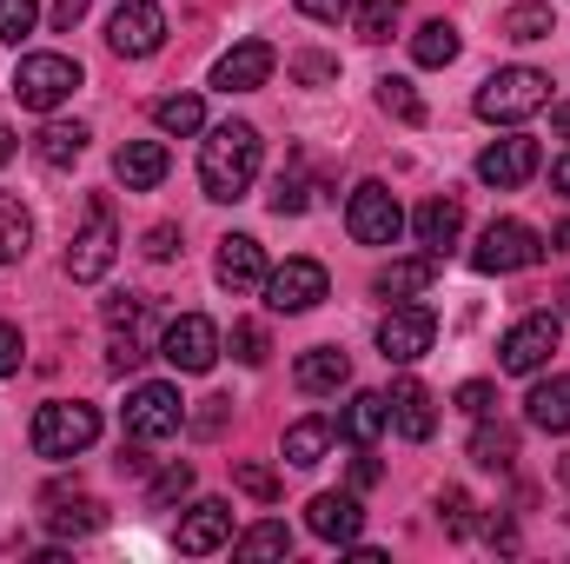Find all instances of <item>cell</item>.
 I'll use <instances>...</instances> for the list:
<instances>
[{"label":"cell","instance_id":"3957f363","mask_svg":"<svg viewBox=\"0 0 570 564\" xmlns=\"http://www.w3.org/2000/svg\"><path fill=\"white\" fill-rule=\"evenodd\" d=\"M27 438H33L40 458H80V451L100 438V412L80 406V399H47V406L33 412V425H27Z\"/></svg>","mask_w":570,"mask_h":564},{"label":"cell","instance_id":"ee69618b","mask_svg":"<svg viewBox=\"0 0 570 564\" xmlns=\"http://www.w3.org/2000/svg\"><path fill=\"white\" fill-rule=\"evenodd\" d=\"M140 299H134V292H114V299H107V332H134V325H140Z\"/></svg>","mask_w":570,"mask_h":564},{"label":"cell","instance_id":"2e32d148","mask_svg":"<svg viewBox=\"0 0 570 564\" xmlns=\"http://www.w3.org/2000/svg\"><path fill=\"white\" fill-rule=\"evenodd\" d=\"M273 67H279V54H273L266 40H239L233 54H219L213 87H219V94H253V87H266V80H273Z\"/></svg>","mask_w":570,"mask_h":564},{"label":"cell","instance_id":"9f6ffc18","mask_svg":"<svg viewBox=\"0 0 570 564\" xmlns=\"http://www.w3.org/2000/svg\"><path fill=\"white\" fill-rule=\"evenodd\" d=\"M551 246H558V253H570V220L558 226V233H551Z\"/></svg>","mask_w":570,"mask_h":564},{"label":"cell","instance_id":"60d3db41","mask_svg":"<svg viewBox=\"0 0 570 564\" xmlns=\"http://www.w3.org/2000/svg\"><path fill=\"white\" fill-rule=\"evenodd\" d=\"M233 478H239V492H246V498H259V505H273V498H279V471H266V465H239Z\"/></svg>","mask_w":570,"mask_h":564},{"label":"cell","instance_id":"d590c367","mask_svg":"<svg viewBox=\"0 0 570 564\" xmlns=\"http://www.w3.org/2000/svg\"><path fill=\"white\" fill-rule=\"evenodd\" d=\"M352 13H358V40H392V27H399L405 0H358Z\"/></svg>","mask_w":570,"mask_h":564},{"label":"cell","instance_id":"74e56055","mask_svg":"<svg viewBox=\"0 0 570 564\" xmlns=\"http://www.w3.org/2000/svg\"><path fill=\"white\" fill-rule=\"evenodd\" d=\"M33 20H40V0H0V40L7 47H20L33 33Z\"/></svg>","mask_w":570,"mask_h":564},{"label":"cell","instance_id":"8fae6325","mask_svg":"<svg viewBox=\"0 0 570 564\" xmlns=\"http://www.w3.org/2000/svg\"><path fill=\"white\" fill-rule=\"evenodd\" d=\"M558 339H564V319H558V312H531V319H518V325L504 332L498 366H504V372H538V366L558 352Z\"/></svg>","mask_w":570,"mask_h":564},{"label":"cell","instance_id":"9c48e42d","mask_svg":"<svg viewBox=\"0 0 570 564\" xmlns=\"http://www.w3.org/2000/svg\"><path fill=\"white\" fill-rule=\"evenodd\" d=\"M107 47H114L120 60L159 54V47H166V13H159V0H120L114 20H107Z\"/></svg>","mask_w":570,"mask_h":564},{"label":"cell","instance_id":"7c38bea8","mask_svg":"<svg viewBox=\"0 0 570 564\" xmlns=\"http://www.w3.org/2000/svg\"><path fill=\"white\" fill-rule=\"evenodd\" d=\"M431 339H438V319H431V305H392V312L379 319V352H385L392 366H412V359H425Z\"/></svg>","mask_w":570,"mask_h":564},{"label":"cell","instance_id":"83f0119b","mask_svg":"<svg viewBox=\"0 0 570 564\" xmlns=\"http://www.w3.org/2000/svg\"><path fill=\"white\" fill-rule=\"evenodd\" d=\"M87 140H94V134H87L80 120H47L40 140H33V153H40V166H73V159L87 153Z\"/></svg>","mask_w":570,"mask_h":564},{"label":"cell","instance_id":"e0dca14e","mask_svg":"<svg viewBox=\"0 0 570 564\" xmlns=\"http://www.w3.org/2000/svg\"><path fill=\"white\" fill-rule=\"evenodd\" d=\"M219 545H233V505H226V498H199V505L179 518V552H186V558H206V552H219Z\"/></svg>","mask_w":570,"mask_h":564},{"label":"cell","instance_id":"4dcf8cb0","mask_svg":"<svg viewBox=\"0 0 570 564\" xmlns=\"http://www.w3.org/2000/svg\"><path fill=\"white\" fill-rule=\"evenodd\" d=\"M153 127H159V134H206L199 94H166V100H153Z\"/></svg>","mask_w":570,"mask_h":564},{"label":"cell","instance_id":"8992f818","mask_svg":"<svg viewBox=\"0 0 570 564\" xmlns=\"http://www.w3.org/2000/svg\"><path fill=\"white\" fill-rule=\"evenodd\" d=\"M544 260V240L524 226V220H491L484 233H478V246H471V266L478 273H524V266H538Z\"/></svg>","mask_w":570,"mask_h":564},{"label":"cell","instance_id":"5b68a950","mask_svg":"<svg viewBox=\"0 0 570 564\" xmlns=\"http://www.w3.org/2000/svg\"><path fill=\"white\" fill-rule=\"evenodd\" d=\"M73 87H80V60H67V54H27L13 74V100L27 114H53L60 100H73Z\"/></svg>","mask_w":570,"mask_h":564},{"label":"cell","instance_id":"d6a6232c","mask_svg":"<svg viewBox=\"0 0 570 564\" xmlns=\"http://www.w3.org/2000/svg\"><path fill=\"white\" fill-rule=\"evenodd\" d=\"M412 60H419V67H451V60H458V27H451V20H425V27L412 33Z\"/></svg>","mask_w":570,"mask_h":564},{"label":"cell","instance_id":"52a82bcc","mask_svg":"<svg viewBox=\"0 0 570 564\" xmlns=\"http://www.w3.org/2000/svg\"><path fill=\"white\" fill-rule=\"evenodd\" d=\"M345 233H352L358 246H392V240L405 233V206L392 200V186L365 179V186L345 200Z\"/></svg>","mask_w":570,"mask_h":564},{"label":"cell","instance_id":"44dd1931","mask_svg":"<svg viewBox=\"0 0 570 564\" xmlns=\"http://www.w3.org/2000/svg\"><path fill=\"white\" fill-rule=\"evenodd\" d=\"M392 425H399V438H412V445H425L431 431H438V399H431L419 379H399V386H392Z\"/></svg>","mask_w":570,"mask_h":564},{"label":"cell","instance_id":"8d00e7d4","mask_svg":"<svg viewBox=\"0 0 570 564\" xmlns=\"http://www.w3.org/2000/svg\"><path fill=\"white\" fill-rule=\"evenodd\" d=\"M186 492H193V465H166V471H153L146 505H153V512H166V505H179Z\"/></svg>","mask_w":570,"mask_h":564},{"label":"cell","instance_id":"603a6c76","mask_svg":"<svg viewBox=\"0 0 570 564\" xmlns=\"http://www.w3.org/2000/svg\"><path fill=\"white\" fill-rule=\"evenodd\" d=\"M385 425H392V399H385V392H352L332 431H345L352 445H372V438H379Z\"/></svg>","mask_w":570,"mask_h":564},{"label":"cell","instance_id":"11a10c76","mask_svg":"<svg viewBox=\"0 0 570 564\" xmlns=\"http://www.w3.org/2000/svg\"><path fill=\"white\" fill-rule=\"evenodd\" d=\"M551 186H558V193H570V153L558 159V166H551Z\"/></svg>","mask_w":570,"mask_h":564},{"label":"cell","instance_id":"7a4b0ae2","mask_svg":"<svg viewBox=\"0 0 570 564\" xmlns=\"http://www.w3.org/2000/svg\"><path fill=\"white\" fill-rule=\"evenodd\" d=\"M544 107H551V74H538V67H498L478 87V120H491V127H518Z\"/></svg>","mask_w":570,"mask_h":564},{"label":"cell","instance_id":"ba28073f","mask_svg":"<svg viewBox=\"0 0 570 564\" xmlns=\"http://www.w3.org/2000/svg\"><path fill=\"white\" fill-rule=\"evenodd\" d=\"M159 359H166L173 372H213V359H219V325H213L206 312H179V319L159 332Z\"/></svg>","mask_w":570,"mask_h":564},{"label":"cell","instance_id":"6da1fadb","mask_svg":"<svg viewBox=\"0 0 570 564\" xmlns=\"http://www.w3.org/2000/svg\"><path fill=\"white\" fill-rule=\"evenodd\" d=\"M259 159H266L259 127H246V120L213 127V134L199 140V186H206V200H219V206L246 200L253 179H259Z\"/></svg>","mask_w":570,"mask_h":564},{"label":"cell","instance_id":"c3c4849f","mask_svg":"<svg viewBox=\"0 0 570 564\" xmlns=\"http://www.w3.org/2000/svg\"><path fill=\"white\" fill-rule=\"evenodd\" d=\"M179 253V226H153L146 233V260H173Z\"/></svg>","mask_w":570,"mask_h":564},{"label":"cell","instance_id":"7dc6e473","mask_svg":"<svg viewBox=\"0 0 570 564\" xmlns=\"http://www.w3.org/2000/svg\"><path fill=\"white\" fill-rule=\"evenodd\" d=\"M13 372H20V325L0 319V379H13Z\"/></svg>","mask_w":570,"mask_h":564},{"label":"cell","instance_id":"d6986e66","mask_svg":"<svg viewBox=\"0 0 570 564\" xmlns=\"http://www.w3.org/2000/svg\"><path fill=\"white\" fill-rule=\"evenodd\" d=\"M292 379H298V392L325 399V392H345V386H352V359H345L338 346H312V352H298Z\"/></svg>","mask_w":570,"mask_h":564},{"label":"cell","instance_id":"f1b7e54d","mask_svg":"<svg viewBox=\"0 0 570 564\" xmlns=\"http://www.w3.org/2000/svg\"><path fill=\"white\" fill-rule=\"evenodd\" d=\"M498 33H504V40H518V47H531V40H551V33H558V20H551V0H518V7L498 20Z\"/></svg>","mask_w":570,"mask_h":564},{"label":"cell","instance_id":"30bf717a","mask_svg":"<svg viewBox=\"0 0 570 564\" xmlns=\"http://www.w3.org/2000/svg\"><path fill=\"white\" fill-rule=\"evenodd\" d=\"M179 425H186V399H179V386H166V379L134 386V399H127V431H134V438L159 445V438H173Z\"/></svg>","mask_w":570,"mask_h":564},{"label":"cell","instance_id":"ac0fdd59","mask_svg":"<svg viewBox=\"0 0 570 564\" xmlns=\"http://www.w3.org/2000/svg\"><path fill=\"white\" fill-rule=\"evenodd\" d=\"M213 273H219L226 292H253V285H266V246H259L253 233H226V240H219Z\"/></svg>","mask_w":570,"mask_h":564},{"label":"cell","instance_id":"681fc988","mask_svg":"<svg viewBox=\"0 0 570 564\" xmlns=\"http://www.w3.org/2000/svg\"><path fill=\"white\" fill-rule=\"evenodd\" d=\"M352 7H358V0H298V13H305V20H345Z\"/></svg>","mask_w":570,"mask_h":564},{"label":"cell","instance_id":"b9f144b4","mask_svg":"<svg viewBox=\"0 0 570 564\" xmlns=\"http://www.w3.org/2000/svg\"><path fill=\"white\" fill-rule=\"evenodd\" d=\"M498 406V386H484V379H471V386H458V412L464 419H484Z\"/></svg>","mask_w":570,"mask_h":564},{"label":"cell","instance_id":"816d5d0a","mask_svg":"<svg viewBox=\"0 0 570 564\" xmlns=\"http://www.w3.org/2000/svg\"><path fill=\"white\" fill-rule=\"evenodd\" d=\"M120 471H134V478H146V471H153V458H146V438L120 445Z\"/></svg>","mask_w":570,"mask_h":564},{"label":"cell","instance_id":"5bb4252c","mask_svg":"<svg viewBox=\"0 0 570 564\" xmlns=\"http://www.w3.org/2000/svg\"><path fill=\"white\" fill-rule=\"evenodd\" d=\"M305 532L325 538V545H358V532H365V505H358L352 492H318V498L305 505Z\"/></svg>","mask_w":570,"mask_h":564},{"label":"cell","instance_id":"f5cc1de1","mask_svg":"<svg viewBox=\"0 0 570 564\" xmlns=\"http://www.w3.org/2000/svg\"><path fill=\"white\" fill-rule=\"evenodd\" d=\"M292 74H298V80H332V60H318V54H305V60H298Z\"/></svg>","mask_w":570,"mask_h":564},{"label":"cell","instance_id":"f35d334b","mask_svg":"<svg viewBox=\"0 0 570 564\" xmlns=\"http://www.w3.org/2000/svg\"><path fill=\"white\" fill-rule=\"evenodd\" d=\"M266 325H253V319H233V359L239 366H266Z\"/></svg>","mask_w":570,"mask_h":564},{"label":"cell","instance_id":"d4e9b609","mask_svg":"<svg viewBox=\"0 0 570 564\" xmlns=\"http://www.w3.org/2000/svg\"><path fill=\"white\" fill-rule=\"evenodd\" d=\"M431 280H438V253H419V260H392L379 273V292L385 299H419V292H431Z\"/></svg>","mask_w":570,"mask_h":564},{"label":"cell","instance_id":"db71d44e","mask_svg":"<svg viewBox=\"0 0 570 564\" xmlns=\"http://www.w3.org/2000/svg\"><path fill=\"white\" fill-rule=\"evenodd\" d=\"M551 127H558V134L570 140V100H558V107H551Z\"/></svg>","mask_w":570,"mask_h":564},{"label":"cell","instance_id":"484cf974","mask_svg":"<svg viewBox=\"0 0 570 564\" xmlns=\"http://www.w3.org/2000/svg\"><path fill=\"white\" fill-rule=\"evenodd\" d=\"M524 419L538 425V431H570V379H544V386H531Z\"/></svg>","mask_w":570,"mask_h":564},{"label":"cell","instance_id":"7402d4cb","mask_svg":"<svg viewBox=\"0 0 570 564\" xmlns=\"http://www.w3.org/2000/svg\"><path fill=\"white\" fill-rule=\"evenodd\" d=\"M166 166H173V159H166L159 140H127L120 153H114V173H120L127 193H153V186L166 179Z\"/></svg>","mask_w":570,"mask_h":564},{"label":"cell","instance_id":"6f0895ef","mask_svg":"<svg viewBox=\"0 0 570 564\" xmlns=\"http://www.w3.org/2000/svg\"><path fill=\"white\" fill-rule=\"evenodd\" d=\"M7 159H13V134H7V127H0V166H7Z\"/></svg>","mask_w":570,"mask_h":564},{"label":"cell","instance_id":"7bdbcfd3","mask_svg":"<svg viewBox=\"0 0 570 564\" xmlns=\"http://www.w3.org/2000/svg\"><path fill=\"white\" fill-rule=\"evenodd\" d=\"M438 518H444L451 538H464V532H471V498H464V492H444V498H438Z\"/></svg>","mask_w":570,"mask_h":564},{"label":"cell","instance_id":"4fadbf2b","mask_svg":"<svg viewBox=\"0 0 570 564\" xmlns=\"http://www.w3.org/2000/svg\"><path fill=\"white\" fill-rule=\"evenodd\" d=\"M325 292H332V280H325L318 260H285L279 273H266V305L273 312H312Z\"/></svg>","mask_w":570,"mask_h":564},{"label":"cell","instance_id":"1f68e13d","mask_svg":"<svg viewBox=\"0 0 570 564\" xmlns=\"http://www.w3.org/2000/svg\"><path fill=\"white\" fill-rule=\"evenodd\" d=\"M27 246H33V220H27V206L13 193H0V266L27 260Z\"/></svg>","mask_w":570,"mask_h":564},{"label":"cell","instance_id":"277c9868","mask_svg":"<svg viewBox=\"0 0 570 564\" xmlns=\"http://www.w3.org/2000/svg\"><path fill=\"white\" fill-rule=\"evenodd\" d=\"M114 253H120V226H114V200L107 193H94L87 200V226L73 233V246H67V280L94 285L107 280V266H114Z\"/></svg>","mask_w":570,"mask_h":564},{"label":"cell","instance_id":"cb8c5ba5","mask_svg":"<svg viewBox=\"0 0 570 564\" xmlns=\"http://www.w3.org/2000/svg\"><path fill=\"white\" fill-rule=\"evenodd\" d=\"M47 505H60V512H47L53 538H87V532H100V525H107V512H100L94 498H73V505H67V492H60V485L47 492Z\"/></svg>","mask_w":570,"mask_h":564},{"label":"cell","instance_id":"ab89813d","mask_svg":"<svg viewBox=\"0 0 570 564\" xmlns=\"http://www.w3.org/2000/svg\"><path fill=\"white\" fill-rule=\"evenodd\" d=\"M305 206H312V186H305V173H279V179H273V213H305Z\"/></svg>","mask_w":570,"mask_h":564},{"label":"cell","instance_id":"ffe728a7","mask_svg":"<svg viewBox=\"0 0 570 564\" xmlns=\"http://www.w3.org/2000/svg\"><path fill=\"white\" fill-rule=\"evenodd\" d=\"M412 233H419L425 253L458 246V233H464V200H458V193H431L425 206H419V220H412Z\"/></svg>","mask_w":570,"mask_h":564},{"label":"cell","instance_id":"e575fe53","mask_svg":"<svg viewBox=\"0 0 570 564\" xmlns=\"http://www.w3.org/2000/svg\"><path fill=\"white\" fill-rule=\"evenodd\" d=\"M379 107H385L392 120H405V127L425 120V100H419V87H412L405 74H385V80H379Z\"/></svg>","mask_w":570,"mask_h":564},{"label":"cell","instance_id":"680465c9","mask_svg":"<svg viewBox=\"0 0 570 564\" xmlns=\"http://www.w3.org/2000/svg\"><path fill=\"white\" fill-rule=\"evenodd\" d=\"M564 312H570V285H564Z\"/></svg>","mask_w":570,"mask_h":564},{"label":"cell","instance_id":"4316f807","mask_svg":"<svg viewBox=\"0 0 570 564\" xmlns=\"http://www.w3.org/2000/svg\"><path fill=\"white\" fill-rule=\"evenodd\" d=\"M511 458H518V431H511V425H491V412H484L478 431H471V465H484V471H511Z\"/></svg>","mask_w":570,"mask_h":564},{"label":"cell","instance_id":"f546056e","mask_svg":"<svg viewBox=\"0 0 570 564\" xmlns=\"http://www.w3.org/2000/svg\"><path fill=\"white\" fill-rule=\"evenodd\" d=\"M285 465H298V471H305V465H318V458H325V451H332V419H298V425H285Z\"/></svg>","mask_w":570,"mask_h":564},{"label":"cell","instance_id":"bcb514c9","mask_svg":"<svg viewBox=\"0 0 570 564\" xmlns=\"http://www.w3.org/2000/svg\"><path fill=\"white\" fill-rule=\"evenodd\" d=\"M379 478H385V465H379V458H372V451L358 445V458H352V492H372Z\"/></svg>","mask_w":570,"mask_h":564},{"label":"cell","instance_id":"f907efd6","mask_svg":"<svg viewBox=\"0 0 570 564\" xmlns=\"http://www.w3.org/2000/svg\"><path fill=\"white\" fill-rule=\"evenodd\" d=\"M87 7H94V0H53V27H60V33H73V27L87 20Z\"/></svg>","mask_w":570,"mask_h":564},{"label":"cell","instance_id":"836d02e7","mask_svg":"<svg viewBox=\"0 0 570 564\" xmlns=\"http://www.w3.org/2000/svg\"><path fill=\"white\" fill-rule=\"evenodd\" d=\"M285 552H292V532H285L279 518H266V525H253V532L233 538V558H285Z\"/></svg>","mask_w":570,"mask_h":564},{"label":"cell","instance_id":"f6af8a7d","mask_svg":"<svg viewBox=\"0 0 570 564\" xmlns=\"http://www.w3.org/2000/svg\"><path fill=\"white\" fill-rule=\"evenodd\" d=\"M226 412H233V399H206V406L193 412V431H199V438H213V431H226Z\"/></svg>","mask_w":570,"mask_h":564},{"label":"cell","instance_id":"9a60e30c","mask_svg":"<svg viewBox=\"0 0 570 564\" xmlns=\"http://www.w3.org/2000/svg\"><path fill=\"white\" fill-rule=\"evenodd\" d=\"M538 140H524V134H511V140H491L478 153V179L484 186H498V193H511V186H524L531 173H538Z\"/></svg>","mask_w":570,"mask_h":564}]
</instances>
